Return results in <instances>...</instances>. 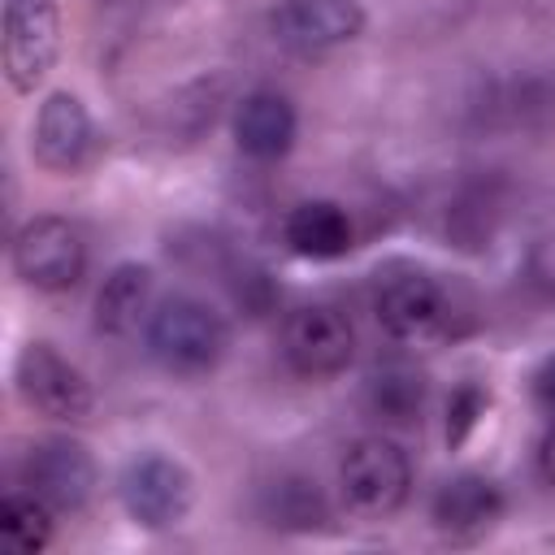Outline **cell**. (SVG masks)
Here are the masks:
<instances>
[{
    "label": "cell",
    "mask_w": 555,
    "mask_h": 555,
    "mask_svg": "<svg viewBox=\"0 0 555 555\" xmlns=\"http://www.w3.org/2000/svg\"><path fill=\"white\" fill-rule=\"evenodd\" d=\"M282 238L304 260H338L351 251L356 230H351V217L334 199H304L286 212Z\"/></svg>",
    "instance_id": "cell-14"
},
{
    "label": "cell",
    "mask_w": 555,
    "mask_h": 555,
    "mask_svg": "<svg viewBox=\"0 0 555 555\" xmlns=\"http://www.w3.org/2000/svg\"><path fill=\"white\" fill-rule=\"evenodd\" d=\"M61 56V0H4V78L35 91Z\"/></svg>",
    "instance_id": "cell-4"
},
{
    "label": "cell",
    "mask_w": 555,
    "mask_h": 555,
    "mask_svg": "<svg viewBox=\"0 0 555 555\" xmlns=\"http://www.w3.org/2000/svg\"><path fill=\"white\" fill-rule=\"evenodd\" d=\"M425 403V377L412 364H382L369 377V412L386 425H412Z\"/></svg>",
    "instance_id": "cell-16"
},
{
    "label": "cell",
    "mask_w": 555,
    "mask_h": 555,
    "mask_svg": "<svg viewBox=\"0 0 555 555\" xmlns=\"http://www.w3.org/2000/svg\"><path fill=\"white\" fill-rule=\"evenodd\" d=\"M373 312L390 338L412 343V338H429L447 321V295L425 269H399L377 282Z\"/></svg>",
    "instance_id": "cell-11"
},
{
    "label": "cell",
    "mask_w": 555,
    "mask_h": 555,
    "mask_svg": "<svg viewBox=\"0 0 555 555\" xmlns=\"http://www.w3.org/2000/svg\"><path fill=\"white\" fill-rule=\"evenodd\" d=\"M121 507L143 529H169L191 507V473L169 455H139L121 473Z\"/></svg>",
    "instance_id": "cell-8"
},
{
    "label": "cell",
    "mask_w": 555,
    "mask_h": 555,
    "mask_svg": "<svg viewBox=\"0 0 555 555\" xmlns=\"http://www.w3.org/2000/svg\"><path fill=\"white\" fill-rule=\"evenodd\" d=\"M269 30L282 48L299 56H321L360 39L364 9L356 0H282L269 17Z\"/></svg>",
    "instance_id": "cell-7"
},
{
    "label": "cell",
    "mask_w": 555,
    "mask_h": 555,
    "mask_svg": "<svg viewBox=\"0 0 555 555\" xmlns=\"http://www.w3.org/2000/svg\"><path fill=\"white\" fill-rule=\"evenodd\" d=\"M486 408H490V395H486L477 382H464V386L451 395V403H447V442L460 447V442L477 429V421L486 416Z\"/></svg>",
    "instance_id": "cell-19"
},
{
    "label": "cell",
    "mask_w": 555,
    "mask_h": 555,
    "mask_svg": "<svg viewBox=\"0 0 555 555\" xmlns=\"http://www.w3.org/2000/svg\"><path fill=\"white\" fill-rule=\"evenodd\" d=\"M225 347H230V330L204 299L173 295V299L156 304L147 317V351L156 356L160 369H169L178 377L212 373L221 364Z\"/></svg>",
    "instance_id": "cell-1"
},
{
    "label": "cell",
    "mask_w": 555,
    "mask_h": 555,
    "mask_svg": "<svg viewBox=\"0 0 555 555\" xmlns=\"http://www.w3.org/2000/svg\"><path fill=\"white\" fill-rule=\"evenodd\" d=\"M22 486L39 494L52 512H74L91 499L95 486V460L74 438H48L35 442L22 460Z\"/></svg>",
    "instance_id": "cell-9"
},
{
    "label": "cell",
    "mask_w": 555,
    "mask_h": 555,
    "mask_svg": "<svg viewBox=\"0 0 555 555\" xmlns=\"http://www.w3.org/2000/svg\"><path fill=\"white\" fill-rule=\"evenodd\" d=\"M282 356L299 377H338L356 356V330L338 308L304 304L282 325Z\"/></svg>",
    "instance_id": "cell-6"
},
{
    "label": "cell",
    "mask_w": 555,
    "mask_h": 555,
    "mask_svg": "<svg viewBox=\"0 0 555 555\" xmlns=\"http://www.w3.org/2000/svg\"><path fill=\"white\" fill-rule=\"evenodd\" d=\"M30 152L52 173H78L95 152V121L74 91H52L30 130Z\"/></svg>",
    "instance_id": "cell-10"
},
{
    "label": "cell",
    "mask_w": 555,
    "mask_h": 555,
    "mask_svg": "<svg viewBox=\"0 0 555 555\" xmlns=\"http://www.w3.org/2000/svg\"><path fill=\"white\" fill-rule=\"evenodd\" d=\"M13 273L35 291H69L87 273V238L65 217H30L13 234Z\"/></svg>",
    "instance_id": "cell-3"
},
{
    "label": "cell",
    "mask_w": 555,
    "mask_h": 555,
    "mask_svg": "<svg viewBox=\"0 0 555 555\" xmlns=\"http://www.w3.org/2000/svg\"><path fill=\"white\" fill-rule=\"evenodd\" d=\"M538 473L546 486H555V425L546 429V438L538 442Z\"/></svg>",
    "instance_id": "cell-21"
},
{
    "label": "cell",
    "mask_w": 555,
    "mask_h": 555,
    "mask_svg": "<svg viewBox=\"0 0 555 555\" xmlns=\"http://www.w3.org/2000/svg\"><path fill=\"white\" fill-rule=\"evenodd\" d=\"M269 516L282 529H317L325 520V503H321L317 481H304V477L278 481L269 494Z\"/></svg>",
    "instance_id": "cell-18"
},
{
    "label": "cell",
    "mask_w": 555,
    "mask_h": 555,
    "mask_svg": "<svg viewBox=\"0 0 555 555\" xmlns=\"http://www.w3.org/2000/svg\"><path fill=\"white\" fill-rule=\"evenodd\" d=\"M533 403H538L542 416L555 421V356H546L538 364V373H533Z\"/></svg>",
    "instance_id": "cell-20"
},
{
    "label": "cell",
    "mask_w": 555,
    "mask_h": 555,
    "mask_svg": "<svg viewBox=\"0 0 555 555\" xmlns=\"http://www.w3.org/2000/svg\"><path fill=\"white\" fill-rule=\"evenodd\" d=\"M152 304V269L147 264H117L104 286L95 291V330L100 334H130L147 312Z\"/></svg>",
    "instance_id": "cell-15"
},
{
    "label": "cell",
    "mask_w": 555,
    "mask_h": 555,
    "mask_svg": "<svg viewBox=\"0 0 555 555\" xmlns=\"http://www.w3.org/2000/svg\"><path fill=\"white\" fill-rule=\"evenodd\" d=\"M503 516V494L481 473H455L434 494V525L451 542H477Z\"/></svg>",
    "instance_id": "cell-12"
},
{
    "label": "cell",
    "mask_w": 555,
    "mask_h": 555,
    "mask_svg": "<svg viewBox=\"0 0 555 555\" xmlns=\"http://www.w3.org/2000/svg\"><path fill=\"white\" fill-rule=\"evenodd\" d=\"M295 108L278 91H251L234 113V143L251 160H282L295 143Z\"/></svg>",
    "instance_id": "cell-13"
},
{
    "label": "cell",
    "mask_w": 555,
    "mask_h": 555,
    "mask_svg": "<svg viewBox=\"0 0 555 555\" xmlns=\"http://www.w3.org/2000/svg\"><path fill=\"white\" fill-rule=\"evenodd\" d=\"M17 395L30 412L48 421H82L91 412V382L78 364H69L52 343H26L13 364Z\"/></svg>",
    "instance_id": "cell-5"
},
{
    "label": "cell",
    "mask_w": 555,
    "mask_h": 555,
    "mask_svg": "<svg viewBox=\"0 0 555 555\" xmlns=\"http://www.w3.org/2000/svg\"><path fill=\"white\" fill-rule=\"evenodd\" d=\"M338 486L351 512L360 516H390L403 507L408 490H412V464L408 451L382 434L356 438L338 464Z\"/></svg>",
    "instance_id": "cell-2"
},
{
    "label": "cell",
    "mask_w": 555,
    "mask_h": 555,
    "mask_svg": "<svg viewBox=\"0 0 555 555\" xmlns=\"http://www.w3.org/2000/svg\"><path fill=\"white\" fill-rule=\"evenodd\" d=\"M0 538L17 555L43 551L52 542V507L30 490L4 494V503H0Z\"/></svg>",
    "instance_id": "cell-17"
}]
</instances>
